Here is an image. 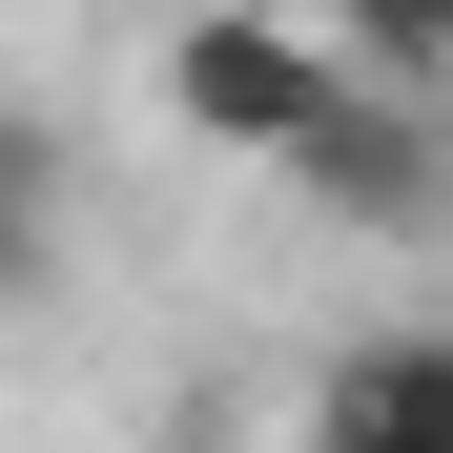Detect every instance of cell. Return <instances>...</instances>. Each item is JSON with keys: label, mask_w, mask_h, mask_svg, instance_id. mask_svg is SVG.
Returning a JSON list of instances; mask_svg holds the SVG:
<instances>
[{"label": "cell", "mask_w": 453, "mask_h": 453, "mask_svg": "<svg viewBox=\"0 0 453 453\" xmlns=\"http://www.w3.org/2000/svg\"><path fill=\"white\" fill-rule=\"evenodd\" d=\"M310 412H350V433H392V453H453V330H350Z\"/></svg>", "instance_id": "3957f363"}, {"label": "cell", "mask_w": 453, "mask_h": 453, "mask_svg": "<svg viewBox=\"0 0 453 453\" xmlns=\"http://www.w3.org/2000/svg\"><path fill=\"white\" fill-rule=\"evenodd\" d=\"M350 83H371V62H350L330 21H288V0H206V21H165V124H186V144H248V165H288Z\"/></svg>", "instance_id": "6da1fadb"}, {"label": "cell", "mask_w": 453, "mask_h": 453, "mask_svg": "<svg viewBox=\"0 0 453 453\" xmlns=\"http://www.w3.org/2000/svg\"><path fill=\"white\" fill-rule=\"evenodd\" d=\"M310 453H392V433H350V412H310Z\"/></svg>", "instance_id": "8992f818"}, {"label": "cell", "mask_w": 453, "mask_h": 453, "mask_svg": "<svg viewBox=\"0 0 453 453\" xmlns=\"http://www.w3.org/2000/svg\"><path fill=\"white\" fill-rule=\"evenodd\" d=\"M288 186H310V226H453V144L412 83H350L310 144H288Z\"/></svg>", "instance_id": "7a4b0ae2"}, {"label": "cell", "mask_w": 453, "mask_h": 453, "mask_svg": "<svg viewBox=\"0 0 453 453\" xmlns=\"http://www.w3.org/2000/svg\"><path fill=\"white\" fill-rule=\"evenodd\" d=\"M62 268V124L42 104H0V310Z\"/></svg>", "instance_id": "277c9868"}, {"label": "cell", "mask_w": 453, "mask_h": 453, "mask_svg": "<svg viewBox=\"0 0 453 453\" xmlns=\"http://www.w3.org/2000/svg\"><path fill=\"white\" fill-rule=\"evenodd\" d=\"M330 42L371 83H453V0H330Z\"/></svg>", "instance_id": "5b68a950"}]
</instances>
